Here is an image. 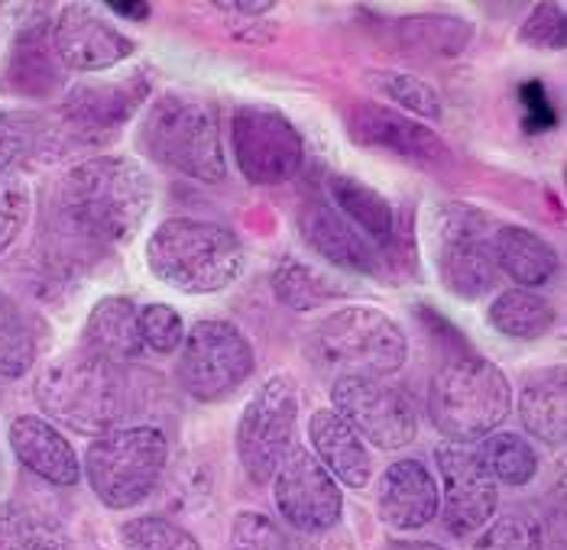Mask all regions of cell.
Returning <instances> with one entry per match:
<instances>
[{"mask_svg": "<svg viewBox=\"0 0 567 550\" xmlns=\"http://www.w3.org/2000/svg\"><path fill=\"white\" fill-rule=\"evenodd\" d=\"M153 205V181L127 156H94L65 172L55 214L62 240L72 247H121L127 243Z\"/></svg>", "mask_w": 567, "mask_h": 550, "instance_id": "cell-1", "label": "cell"}, {"mask_svg": "<svg viewBox=\"0 0 567 550\" xmlns=\"http://www.w3.org/2000/svg\"><path fill=\"white\" fill-rule=\"evenodd\" d=\"M244 243L234 230L195 217L163 220L146 240L150 272L182 295L227 289L244 272Z\"/></svg>", "mask_w": 567, "mask_h": 550, "instance_id": "cell-2", "label": "cell"}, {"mask_svg": "<svg viewBox=\"0 0 567 550\" xmlns=\"http://www.w3.org/2000/svg\"><path fill=\"white\" fill-rule=\"evenodd\" d=\"M33 392L49 418L94 437L114 430L127 415V380L121 366L91 356L82 346L52 356Z\"/></svg>", "mask_w": 567, "mask_h": 550, "instance_id": "cell-3", "label": "cell"}, {"mask_svg": "<svg viewBox=\"0 0 567 550\" xmlns=\"http://www.w3.org/2000/svg\"><path fill=\"white\" fill-rule=\"evenodd\" d=\"M513 408L506 373L481 356L444 363L429 385V415L447 444H474L493 434Z\"/></svg>", "mask_w": 567, "mask_h": 550, "instance_id": "cell-4", "label": "cell"}, {"mask_svg": "<svg viewBox=\"0 0 567 550\" xmlns=\"http://www.w3.org/2000/svg\"><path fill=\"white\" fill-rule=\"evenodd\" d=\"M140 149L169 166L192 175L198 181L218 185L227 175L224 149H220L218 114L212 104L188 94H163L156 97L140 121Z\"/></svg>", "mask_w": 567, "mask_h": 550, "instance_id": "cell-5", "label": "cell"}, {"mask_svg": "<svg viewBox=\"0 0 567 550\" xmlns=\"http://www.w3.org/2000/svg\"><path fill=\"white\" fill-rule=\"evenodd\" d=\"M311 356L341 376L383 380L402 370L409 356L405 331L390 314L370 304H350L311 331Z\"/></svg>", "mask_w": 567, "mask_h": 550, "instance_id": "cell-6", "label": "cell"}, {"mask_svg": "<svg viewBox=\"0 0 567 550\" xmlns=\"http://www.w3.org/2000/svg\"><path fill=\"white\" fill-rule=\"evenodd\" d=\"M169 464V440L163 430L136 424L97 434L85 454V479L97 502L114 511L150 499Z\"/></svg>", "mask_w": 567, "mask_h": 550, "instance_id": "cell-7", "label": "cell"}, {"mask_svg": "<svg viewBox=\"0 0 567 550\" xmlns=\"http://www.w3.org/2000/svg\"><path fill=\"white\" fill-rule=\"evenodd\" d=\"M496 230L499 220H493L481 208L447 201L429 214V250L441 286L451 295L464 301H477L496 286Z\"/></svg>", "mask_w": 567, "mask_h": 550, "instance_id": "cell-8", "label": "cell"}, {"mask_svg": "<svg viewBox=\"0 0 567 550\" xmlns=\"http://www.w3.org/2000/svg\"><path fill=\"white\" fill-rule=\"evenodd\" d=\"M299 418V385L289 373H276L254 392L237 422V457L250 482H269L292 450Z\"/></svg>", "mask_w": 567, "mask_h": 550, "instance_id": "cell-9", "label": "cell"}, {"mask_svg": "<svg viewBox=\"0 0 567 550\" xmlns=\"http://www.w3.org/2000/svg\"><path fill=\"white\" fill-rule=\"evenodd\" d=\"M182 343L178 380L205 405L224 402L254 376V350L230 321H198Z\"/></svg>", "mask_w": 567, "mask_h": 550, "instance_id": "cell-10", "label": "cell"}, {"mask_svg": "<svg viewBox=\"0 0 567 550\" xmlns=\"http://www.w3.org/2000/svg\"><path fill=\"white\" fill-rule=\"evenodd\" d=\"M237 169L250 185H282L302 169L306 143L296 124L266 104H244L230 121Z\"/></svg>", "mask_w": 567, "mask_h": 550, "instance_id": "cell-11", "label": "cell"}, {"mask_svg": "<svg viewBox=\"0 0 567 550\" xmlns=\"http://www.w3.org/2000/svg\"><path fill=\"white\" fill-rule=\"evenodd\" d=\"M331 398L334 412L373 447L402 450L415 440L419 415L402 388L367 376H338Z\"/></svg>", "mask_w": 567, "mask_h": 550, "instance_id": "cell-12", "label": "cell"}, {"mask_svg": "<svg viewBox=\"0 0 567 550\" xmlns=\"http://www.w3.org/2000/svg\"><path fill=\"white\" fill-rule=\"evenodd\" d=\"M272 499L279 515L299 535H321L341 525L344 492L341 482L318 464L306 447H292L272 476Z\"/></svg>", "mask_w": 567, "mask_h": 550, "instance_id": "cell-13", "label": "cell"}, {"mask_svg": "<svg viewBox=\"0 0 567 550\" xmlns=\"http://www.w3.org/2000/svg\"><path fill=\"white\" fill-rule=\"evenodd\" d=\"M437 476L444 489V525L457 538L477 535L496 515L499 482L483 466L481 454L464 444H441L435 450Z\"/></svg>", "mask_w": 567, "mask_h": 550, "instance_id": "cell-14", "label": "cell"}, {"mask_svg": "<svg viewBox=\"0 0 567 550\" xmlns=\"http://www.w3.org/2000/svg\"><path fill=\"white\" fill-rule=\"evenodd\" d=\"M52 49L62 69L72 72H107L127 62L136 45L127 33H121L101 7L94 3H65L52 17Z\"/></svg>", "mask_w": 567, "mask_h": 550, "instance_id": "cell-15", "label": "cell"}, {"mask_svg": "<svg viewBox=\"0 0 567 550\" xmlns=\"http://www.w3.org/2000/svg\"><path fill=\"white\" fill-rule=\"evenodd\" d=\"M153 82L146 72H131L111 82H82L62 101V124L82 139H101L133 121L150 97Z\"/></svg>", "mask_w": 567, "mask_h": 550, "instance_id": "cell-16", "label": "cell"}, {"mask_svg": "<svg viewBox=\"0 0 567 550\" xmlns=\"http://www.w3.org/2000/svg\"><path fill=\"white\" fill-rule=\"evenodd\" d=\"M344 124H348V136L357 146L383 149L390 156L419 163V166H437L447 159V146L435 129L422 127L419 121L390 111V107L357 101L344 111Z\"/></svg>", "mask_w": 567, "mask_h": 550, "instance_id": "cell-17", "label": "cell"}, {"mask_svg": "<svg viewBox=\"0 0 567 550\" xmlns=\"http://www.w3.org/2000/svg\"><path fill=\"white\" fill-rule=\"evenodd\" d=\"M299 230L315 253L324 256L328 262H334L348 272H357V276H383L386 272V262L377 253V247L331 201H321V198L302 201Z\"/></svg>", "mask_w": 567, "mask_h": 550, "instance_id": "cell-18", "label": "cell"}, {"mask_svg": "<svg viewBox=\"0 0 567 550\" xmlns=\"http://www.w3.org/2000/svg\"><path fill=\"white\" fill-rule=\"evenodd\" d=\"M328 198L377 247V253L383 256L386 266L393 262V272L399 259H409V247H405V234H402L395 205L383 191H377L373 185H363L353 175L338 172L328 178Z\"/></svg>", "mask_w": 567, "mask_h": 550, "instance_id": "cell-19", "label": "cell"}, {"mask_svg": "<svg viewBox=\"0 0 567 550\" xmlns=\"http://www.w3.org/2000/svg\"><path fill=\"white\" fill-rule=\"evenodd\" d=\"M52 10L20 23L0 65V91L13 97H49L62 82V62L52 49Z\"/></svg>", "mask_w": 567, "mask_h": 550, "instance_id": "cell-20", "label": "cell"}, {"mask_svg": "<svg viewBox=\"0 0 567 550\" xmlns=\"http://www.w3.org/2000/svg\"><path fill=\"white\" fill-rule=\"evenodd\" d=\"M377 511L393 531H419L441 511V489L422 460H395L377 486Z\"/></svg>", "mask_w": 567, "mask_h": 550, "instance_id": "cell-21", "label": "cell"}, {"mask_svg": "<svg viewBox=\"0 0 567 550\" xmlns=\"http://www.w3.org/2000/svg\"><path fill=\"white\" fill-rule=\"evenodd\" d=\"M10 447H13V457L49 486H59V489L79 486L82 460L72 440L52 422H45L40 415H17L10 422Z\"/></svg>", "mask_w": 567, "mask_h": 550, "instance_id": "cell-22", "label": "cell"}, {"mask_svg": "<svg viewBox=\"0 0 567 550\" xmlns=\"http://www.w3.org/2000/svg\"><path fill=\"white\" fill-rule=\"evenodd\" d=\"M308 437L318 464L338 482L350 489H363L370 482V454L363 437L350 427L334 408H318L308 422Z\"/></svg>", "mask_w": 567, "mask_h": 550, "instance_id": "cell-23", "label": "cell"}, {"mask_svg": "<svg viewBox=\"0 0 567 550\" xmlns=\"http://www.w3.org/2000/svg\"><path fill=\"white\" fill-rule=\"evenodd\" d=\"M82 350L91 356L111 363V366H124L133 363L143 350L140 340V321H136V304L131 298L111 295L101 298L85 321L82 331Z\"/></svg>", "mask_w": 567, "mask_h": 550, "instance_id": "cell-24", "label": "cell"}, {"mask_svg": "<svg viewBox=\"0 0 567 550\" xmlns=\"http://www.w3.org/2000/svg\"><path fill=\"white\" fill-rule=\"evenodd\" d=\"M493 253H496V269L506 272L513 282H519V289L545 286L558 272L555 247L519 224H499Z\"/></svg>", "mask_w": 567, "mask_h": 550, "instance_id": "cell-25", "label": "cell"}, {"mask_svg": "<svg viewBox=\"0 0 567 550\" xmlns=\"http://www.w3.org/2000/svg\"><path fill=\"white\" fill-rule=\"evenodd\" d=\"M69 531L52 508L10 499L0 502V550H65Z\"/></svg>", "mask_w": 567, "mask_h": 550, "instance_id": "cell-26", "label": "cell"}, {"mask_svg": "<svg viewBox=\"0 0 567 550\" xmlns=\"http://www.w3.org/2000/svg\"><path fill=\"white\" fill-rule=\"evenodd\" d=\"M519 415L525 430L538 437L548 447H561L567 437V385L565 373L558 370L555 376L525 385L519 398Z\"/></svg>", "mask_w": 567, "mask_h": 550, "instance_id": "cell-27", "label": "cell"}, {"mask_svg": "<svg viewBox=\"0 0 567 550\" xmlns=\"http://www.w3.org/2000/svg\"><path fill=\"white\" fill-rule=\"evenodd\" d=\"M486 321L509 340H538L545 338L555 324L551 301L535 295L532 289H509L493 298L486 308Z\"/></svg>", "mask_w": 567, "mask_h": 550, "instance_id": "cell-28", "label": "cell"}, {"mask_svg": "<svg viewBox=\"0 0 567 550\" xmlns=\"http://www.w3.org/2000/svg\"><path fill=\"white\" fill-rule=\"evenodd\" d=\"M477 454H481L483 466L489 469V476L503 486H513V489L528 486L538 473V457H535L532 444L523 434H513V430L486 434Z\"/></svg>", "mask_w": 567, "mask_h": 550, "instance_id": "cell-29", "label": "cell"}, {"mask_svg": "<svg viewBox=\"0 0 567 550\" xmlns=\"http://www.w3.org/2000/svg\"><path fill=\"white\" fill-rule=\"evenodd\" d=\"M37 360V334L27 311L0 289V380H20Z\"/></svg>", "mask_w": 567, "mask_h": 550, "instance_id": "cell-30", "label": "cell"}, {"mask_svg": "<svg viewBox=\"0 0 567 550\" xmlns=\"http://www.w3.org/2000/svg\"><path fill=\"white\" fill-rule=\"evenodd\" d=\"M124 550H202L192 531L166 515H136L117 531Z\"/></svg>", "mask_w": 567, "mask_h": 550, "instance_id": "cell-31", "label": "cell"}, {"mask_svg": "<svg viewBox=\"0 0 567 550\" xmlns=\"http://www.w3.org/2000/svg\"><path fill=\"white\" fill-rule=\"evenodd\" d=\"M474 550H545V535L535 515L513 508L483 525Z\"/></svg>", "mask_w": 567, "mask_h": 550, "instance_id": "cell-32", "label": "cell"}, {"mask_svg": "<svg viewBox=\"0 0 567 550\" xmlns=\"http://www.w3.org/2000/svg\"><path fill=\"white\" fill-rule=\"evenodd\" d=\"M272 292L282 304H289L296 311H311L315 304L334 295V289L328 286L324 276H318L315 269H308L306 262H296V259L279 262V269L272 272Z\"/></svg>", "mask_w": 567, "mask_h": 550, "instance_id": "cell-33", "label": "cell"}, {"mask_svg": "<svg viewBox=\"0 0 567 550\" xmlns=\"http://www.w3.org/2000/svg\"><path fill=\"white\" fill-rule=\"evenodd\" d=\"M43 121L30 111H0V175H10L37 153Z\"/></svg>", "mask_w": 567, "mask_h": 550, "instance_id": "cell-34", "label": "cell"}, {"mask_svg": "<svg viewBox=\"0 0 567 550\" xmlns=\"http://www.w3.org/2000/svg\"><path fill=\"white\" fill-rule=\"evenodd\" d=\"M33 191L20 172L0 175V256L7 253L30 220Z\"/></svg>", "mask_w": 567, "mask_h": 550, "instance_id": "cell-35", "label": "cell"}, {"mask_svg": "<svg viewBox=\"0 0 567 550\" xmlns=\"http://www.w3.org/2000/svg\"><path fill=\"white\" fill-rule=\"evenodd\" d=\"M230 548L234 550H299L296 538L286 535L269 515L240 511L230 525Z\"/></svg>", "mask_w": 567, "mask_h": 550, "instance_id": "cell-36", "label": "cell"}, {"mask_svg": "<svg viewBox=\"0 0 567 550\" xmlns=\"http://www.w3.org/2000/svg\"><path fill=\"white\" fill-rule=\"evenodd\" d=\"M405 33H409V45L435 49V52H461L474 37V27L454 17H422V20H405Z\"/></svg>", "mask_w": 567, "mask_h": 550, "instance_id": "cell-37", "label": "cell"}, {"mask_svg": "<svg viewBox=\"0 0 567 550\" xmlns=\"http://www.w3.org/2000/svg\"><path fill=\"white\" fill-rule=\"evenodd\" d=\"M377 87L393 104L419 114V117H429V121L441 117V94L429 82H422V79H412V75H377Z\"/></svg>", "mask_w": 567, "mask_h": 550, "instance_id": "cell-38", "label": "cell"}, {"mask_svg": "<svg viewBox=\"0 0 567 550\" xmlns=\"http://www.w3.org/2000/svg\"><path fill=\"white\" fill-rule=\"evenodd\" d=\"M136 321H140V340L156 353H175L185 340V324L169 304H146L136 311Z\"/></svg>", "mask_w": 567, "mask_h": 550, "instance_id": "cell-39", "label": "cell"}, {"mask_svg": "<svg viewBox=\"0 0 567 550\" xmlns=\"http://www.w3.org/2000/svg\"><path fill=\"white\" fill-rule=\"evenodd\" d=\"M519 40L542 52L565 49V3H538L519 30Z\"/></svg>", "mask_w": 567, "mask_h": 550, "instance_id": "cell-40", "label": "cell"}, {"mask_svg": "<svg viewBox=\"0 0 567 550\" xmlns=\"http://www.w3.org/2000/svg\"><path fill=\"white\" fill-rule=\"evenodd\" d=\"M523 107L528 133H545V129L555 127V107H551V97L545 94L542 82L523 85Z\"/></svg>", "mask_w": 567, "mask_h": 550, "instance_id": "cell-41", "label": "cell"}, {"mask_svg": "<svg viewBox=\"0 0 567 550\" xmlns=\"http://www.w3.org/2000/svg\"><path fill=\"white\" fill-rule=\"evenodd\" d=\"M296 544H299V550H353L350 538L341 528H331L321 535H299Z\"/></svg>", "mask_w": 567, "mask_h": 550, "instance_id": "cell-42", "label": "cell"}, {"mask_svg": "<svg viewBox=\"0 0 567 550\" xmlns=\"http://www.w3.org/2000/svg\"><path fill=\"white\" fill-rule=\"evenodd\" d=\"M215 10L237 13V17H266L276 10V3L272 0H220V3H215Z\"/></svg>", "mask_w": 567, "mask_h": 550, "instance_id": "cell-43", "label": "cell"}, {"mask_svg": "<svg viewBox=\"0 0 567 550\" xmlns=\"http://www.w3.org/2000/svg\"><path fill=\"white\" fill-rule=\"evenodd\" d=\"M107 10L117 13V17H124V20H150V13H153L150 3H121V0L107 3Z\"/></svg>", "mask_w": 567, "mask_h": 550, "instance_id": "cell-44", "label": "cell"}, {"mask_svg": "<svg viewBox=\"0 0 567 550\" xmlns=\"http://www.w3.org/2000/svg\"><path fill=\"white\" fill-rule=\"evenodd\" d=\"M383 550H447V548L432 544V541H390Z\"/></svg>", "mask_w": 567, "mask_h": 550, "instance_id": "cell-45", "label": "cell"}, {"mask_svg": "<svg viewBox=\"0 0 567 550\" xmlns=\"http://www.w3.org/2000/svg\"><path fill=\"white\" fill-rule=\"evenodd\" d=\"M3 486H7V466H3V454H0V492H3Z\"/></svg>", "mask_w": 567, "mask_h": 550, "instance_id": "cell-46", "label": "cell"}]
</instances>
